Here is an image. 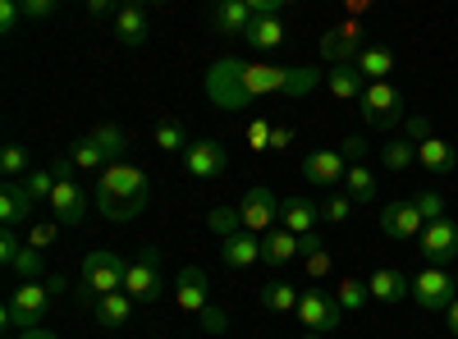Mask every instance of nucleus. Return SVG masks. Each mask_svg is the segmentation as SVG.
Masks as SVG:
<instances>
[{"instance_id": "nucleus-23", "label": "nucleus", "mask_w": 458, "mask_h": 339, "mask_svg": "<svg viewBox=\"0 0 458 339\" xmlns=\"http://www.w3.org/2000/svg\"><path fill=\"white\" fill-rule=\"evenodd\" d=\"M92 317H97L101 330H124L133 321V298L129 293H106L92 303Z\"/></svg>"}, {"instance_id": "nucleus-1", "label": "nucleus", "mask_w": 458, "mask_h": 339, "mask_svg": "<svg viewBox=\"0 0 458 339\" xmlns=\"http://www.w3.org/2000/svg\"><path fill=\"white\" fill-rule=\"evenodd\" d=\"M326 83L321 69H280V64H248V60H216L202 79V92L225 106V110H243L257 97H308Z\"/></svg>"}, {"instance_id": "nucleus-16", "label": "nucleus", "mask_w": 458, "mask_h": 339, "mask_svg": "<svg viewBox=\"0 0 458 339\" xmlns=\"http://www.w3.org/2000/svg\"><path fill=\"white\" fill-rule=\"evenodd\" d=\"M417 239H422V252L431 257V267H449V261H458V225L454 220H431Z\"/></svg>"}, {"instance_id": "nucleus-9", "label": "nucleus", "mask_w": 458, "mask_h": 339, "mask_svg": "<svg viewBox=\"0 0 458 339\" xmlns=\"http://www.w3.org/2000/svg\"><path fill=\"white\" fill-rule=\"evenodd\" d=\"M408 133H412V142H417V165H422L427 174H454V165H458L454 147H449L445 138H436L422 115L408 120Z\"/></svg>"}, {"instance_id": "nucleus-52", "label": "nucleus", "mask_w": 458, "mask_h": 339, "mask_svg": "<svg viewBox=\"0 0 458 339\" xmlns=\"http://www.w3.org/2000/svg\"><path fill=\"white\" fill-rule=\"evenodd\" d=\"M321 252V234H302V257H312Z\"/></svg>"}, {"instance_id": "nucleus-26", "label": "nucleus", "mask_w": 458, "mask_h": 339, "mask_svg": "<svg viewBox=\"0 0 458 339\" xmlns=\"http://www.w3.org/2000/svg\"><path fill=\"white\" fill-rule=\"evenodd\" d=\"M32 198L23 193V183H5V193H0V220H5V230H19V225L32 220Z\"/></svg>"}, {"instance_id": "nucleus-17", "label": "nucleus", "mask_w": 458, "mask_h": 339, "mask_svg": "<svg viewBox=\"0 0 458 339\" xmlns=\"http://www.w3.org/2000/svg\"><path fill=\"white\" fill-rule=\"evenodd\" d=\"M225 165H229V157H225V147L216 138H202L183 152V170L193 179H216V174H225Z\"/></svg>"}, {"instance_id": "nucleus-36", "label": "nucleus", "mask_w": 458, "mask_h": 339, "mask_svg": "<svg viewBox=\"0 0 458 339\" xmlns=\"http://www.w3.org/2000/svg\"><path fill=\"white\" fill-rule=\"evenodd\" d=\"M0 170H5L10 183H19V179L32 174V170H28V152H23L19 142H5V147H0Z\"/></svg>"}, {"instance_id": "nucleus-30", "label": "nucleus", "mask_w": 458, "mask_h": 339, "mask_svg": "<svg viewBox=\"0 0 458 339\" xmlns=\"http://www.w3.org/2000/svg\"><path fill=\"white\" fill-rule=\"evenodd\" d=\"M243 42L257 47V51H276V47H284V19H252V28H248Z\"/></svg>"}, {"instance_id": "nucleus-27", "label": "nucleus", "mask_w": 458, "mask_h": 339, "mask_svg": "<svg viewBox=\"0 0 458 339\" xmlns=\"http://www.w3.org/2000/svg\"><path fill=\"white\" fill-rule=\"evenodd\" d=\"M358 73L367 83H390V73H394V51L390 47H362V55L353 60Z\"/></svg>"}, {"instance_id": "nucleus-14", "label": "nucleus", "mask_w": 458, "mask_h": 339, "mask_svg": "<svg viewBox=\"0 0 458 339\" xmlns=\"http://www.w3.org/2000/svg\"><path fill=\"white\" fill-rule=\"evenodd\" d=\"M422 230H427V220H422V211H417L412 198H394L386 211H380V234L386 239H417Z\"/></svg>"}, {"instance_id": "nucleus-11", "label": "nucleus", "mask_w": 458, "mask_h": 339, "mask_svg": "<svg viewBox=\"0 0 458 339\" xmlns=\"http://www.w3.org/2000/svg\"><path fill=\"white\" fill-rule=\"evenodd\" d=\"M239 220H243V230H248V234H271V230H276V220H280V198H276L266 183L248 188L243 202H239Z\"/></svg>"}, {"instance_id": "nucleus-28", "label": "nucleus", "mask_w": 458, "mask_h": 339, "mask_svg": "<svg viewBox=\"0 0 458 339\" xmlns=\"http://www.w3.org/2000/svg\"><path fill=\"white\" fill-rule=\"evenodd\" d=\"M257 303H261L266 312H298L302 293H298L289 280H266V284L257 289Z\"/></svg>"}, {"instance_id": "nucleus-4", "label": "nucleus", "mask_w": 458, "mask_h": 339, "mask_svg": "<svg viewBox=\"0 0 458 339\" xmlns=\"http://www.w3.org/2000/svg\"><path fill=\"white\" fill-rule=\"evenodd\" d=\"M124 275H129V261H124L120 252L101 248V252H88V257H83L79 289L97 303V298H106V293H124Z\"/></svg>"}, {"instance_id": "nucleus-10", "label": "nucleus", "mask_w": 458, "mask_h": 339, "mask_svg": "<svg viewBox=\"0 0 458 339\" xmlns=\"http://www.w3.org/2000/svg\"><path fill=\"white\" fill-rule=\"evenodd\" d=\"M458 298V284L445 267H427L412 275V303L422 312H449V303Z\"/></svg>"}, {"instance_id": "nucleus-32", "label": "nucleus", "mask_w": 458, "mask_h": 339, "mask_svg": "<svg viewBox=\"0 0 458 339\" xmlns=\"http://www.w3.org/2000/svg\"><path fill=\"white\" fill-rule=\"evenodd\" d=\"M151 142H157V152H179V157L193 147L179 120H157V124H151Z\"/></svg>"}, {"instance_id": "nucleus-18", "label": "nucleus", "mask_w": 458, "mask_h": 339, "mask_svg": "<svg viewBox=\"0 0 458 339\" xmlns=\"http://www.w3.org/2000/svg\"><path fill=\"white\" fill-rule=\"evenodd\" d=\"M280 220H284V230L289 234H321V202H312V198H284L280 202Z\"/></svg>"}, {"instance_id": "nucleus-31", "label": "nucleus", "mask_w": 458, "mask_h": 339, "mask_svg": "<svg viewBox=\"0 0 458 339\" xmlns=\"http://www.w3.org/2000/svg\"><path fill=\"white\" fill-rule=\"evenodd\" d=\"M88 138H92V147H97V152L106 157V165H120V157H124V147H129L124 129H114V124H101V129H92Z\"/></svg>"}, {"instance_id": "nucleus-35", "label": "nucleus", "mask_w": 458, "mask_h": 339, "mask_svg": "<svg viewBox=\"0 0 458 339\" xmlns=\"http://www.w3.org/2000/svg\"><path fill=\"white\" fill-rule=\"evenodd\" d=\"M207 230L225 243V239H234V234H243V220H239V207H216L211 216H207Z\"/></svg>"}, {"instance_id": "nucleus-49", "label": "nucleus", "mask_w": 458, "mask_h": 339, "mask_svg": "<svg viewBox=\"0 0 458 339\" xmlns=\"http://www.w3.org/2000/svg\"><path fill=\"white\" fill-rule=\"evenodd\" d=\"M55 0H23V19H51Z\"/></svg>"}, {"instance_id": "nucleus-5", "label": "nucleus", "mask_w": 458, "mask_h": 339, "mask_svg": "<svg viewBox=\"0 0 458 339\" xmlns=\"http://www.w3.org/2000/svg\"><path fill=\"white\" fill-rule=\"evenodd\" d=\"M51 174H55V193H51V211H55V220H64V225H83L92 198L83 193V183L73 179V161H69V157H55V161H51Z\"/></svg>"}, {"instance_id": "nucleus-22", "label": "nucleus", "mask_w": 458, "mask_h": 339, "mask_svg": "<svg viewBox=\"0 0 458 339\" xmlns=\"http://www.w3.org/2000/svg\"><path fill=\"white\" fill-rule=\"evenodd\" d=\"M220 261H225V267L229 271H248V267H257V261H261V239L257 234H234V239H225L220 243Z\"/></svg>"}, {"instance_id": "nucleus-37", "label": "nucleus", "mask_w": 458, "mask_h": 339, "mask_svg": "<svg viewBox=\"0 0 458 339\" xmlns=\"http://www.w3.org/2000/svg\"><path fill=\"white\" fill-rule=\"evenodd\" d=\"M64 157L73 161V170H106V157H101L97 147H92V138H88V133H83L79 142H73V147H69Z\"/></svg>"}, {"instance_id": "nucleus-33", "label": "nucleus", "mask_w": 458, "mask_h": 339, "mask_svg": "<svg viewBox=\"0 0 458 339\" xmlns=\"http://www.w3.org/2000/svg\"><path fill=\"white\" fill-rule=\"evenodd\" d=\"M344 193H349L358 207L376 198V174L367 170V161H362V165H349V174H344Z\"/></svg>"}, {"instance_id": "nucleus-38", "label": "nucleus", "mask_w": 458, "mask_h": 339, "mask_svg": "<svg viewBox=\"0 0 458 339\" xmlns=\"http://www.w3.org/2000/svg\"><path fill=\"white\" fill-rule=\"evenodd\" d=\"M14 275H19L23 284H37V280L47 275V257L37 252V248H23V252H19V261H14Z\"/></svg>"}, {"instance_id": "nucleus-43", "label": "nucleus", "mask_w": 458, "mask_h": 339, "mask_svg": "<svg viewBox=\"0 0 458 339\" xmlns=\"http://www.w3.org/2000/svg\"><path fill=\"white\" fill-rule=\"evenodd\" d=\"M51 243H55V225H51V220H37V225H28V248L47 252Z\"/></svg>"}, {"instance_id": "nucleus-24", "label": "nucleus", "mask_w": 458, "mask_h": 339, "mask_svg": "<svg viewBox=\"0 0 458 339\" xmlns=\"http://www.w3.org/2000/svg\"><path fill=\"white\" fill-rule=\"evenodd\" d=\"M326 88H330V97H339V101H362L367 79L358 73V64H330V69H326Z\"/></svg>"}, {"instance_id": "nucleus-12", "label": "nucleus", "mask_w": 458, "mask_h": 339, "mask_svg": "<svg viewBox=\"0 0 458 339\" xmlns=\"http://www.w3.org/2000/svg\"><path fill=\"white\" fill-rule=\"evenodd\" d=\"M321 55H326L330 64H353V60L362 55V28H358V19H339L335 28H326Z\"/></svg>"}, {"instance_id": "nucleus-34", "label": "nucleus", "mask_w": 458, "mask_h": 339, "mask_svg": "<svg viewBox=\"0 0 458 339\" xmlns=\"http://www.w3.org/2000/svg\"><path fill=\"white\" fill-rule=\"evenodd\" d=\"M335 298H339L344 312H362V308L371 303V289H367V280H358V275H344L339 289H335Z\"/></svg>"}, {"instance_id": "nucleus-29", "label": "nucleus", "mask_w": 458, "mask_h": 339, "mask_svg": "<svg viewBox=\"0 0 458 339\" xmlns=\"http://www.w3.org/2000/svg\"><path fill=\"white\" fill-rule=\"evenodd\" d=\"M380 165H386L390 174H403L408 165H417V142H412V138H399V133H394V138H390L386 147H380Z\"/></svg>"}, {"instance_id": "nucleus-41", "label": "nucleus", "mask_w": 458, "mask_h": 339, "mask_svg": "<svg viewBox=\"0 0 458 339\" xmlns=\"http://www.w3.org/2000/svg\"><path fill=\"white\" fill-rule=\"evenodd\" d=\"M412 202H417V211H422V220H427V225H431V220H445V198H440V193H431V188H417Z\"/></svg>"}, {"instance_id": "nucleus-46", "label": "nucleus", "mask_w": 458, "mask_h": 339, "mask_svg": "<svg viewBox=\"0 0 458 339\" xmlns=\"http://www.w3.org/2000/svg\"><path fill=\"white\" fill-rule=\"evenodd\" d=\"M330 271H335V257H330V252H326V248H321V252H312V257H308V275H312V280H326V275H330Z\"/></svg>"}, {"instance_id": "nucleus-42", "label": "nucleus", "mask_w": 458, "mask_h": 339, "mask_svg": "<svg viewBox=\"0 0 458 339\" xmlns=\"http://www.w3.org/2000/svg\"><path fill=\"white\" fill-rule=\"evenodd\" d=\"M271 133H276V124L271 120H248V147L252 152H271Z\"/></svg>"}, {"instance_id": "nucleus-2", "label": "nucleus", "mask_w": 458, "mask_h": 339, "mask_svg": "<svg viewBox=\"0 0 458 339\" xmlns=\"http://www.w3.org/2000/svg\"><path fill=\"white\" fill-rule=\"evenodd\" d=\"M147 198H151V193H147V174H142L138 165H129V161L106 165L101 179H97V193H92V202L101 207V216L114 220V225L138 220V216L147 211Z\"/></svg>"}, {"instance_id": "nucleus-47", "label": "nucleus", "mask_w": 458, "mask_h": 339, "mask_svg": "<svg viewBox=\"0 0 458 339\" xmlns=\"http://www.w3.org/2000/svg\"><path fill=\"white\" fill-rule=\"evenodd\" d=\"M23 19V5H19V0H0V28H5V32H14V23Z\"/></svg>"}, {"instance_id": "nucleus-44", "label": "nucleus", "mask_w": 458, "mask_h": 339, "mask_svg": "<svg viewBox=\"0 0 458 339\" xmlns=\"http://www.w3.org/2000/svg\"><path fill=\"white\" fill-rule=\"evenodd\" d=\"M339 152H344V161H349V165H362V161H367V138L349 133V138L339 142Z\"/></svg>"}, {"instance_id": "nucleus-48", "label": "nucleus", "mask_w": 458, "mask_h": 339, "mask_svg": "<svg viewBox=\"0 0 458 339\" xmlns=\"http://www.w3.org/2000/svg\"><path fill=\"white\" fill-rule=\"evenodd\" d=\"M202 330H211V335H225V330H229V317H225V312L211 303V308L202 312Z\"/></svg>"}, {"instance_id": "nucleus-20", "label": "nucleus", "mask_w": 458, "mask_h": 339, "mask_svg": "<svg viewBox=\"0 0 458 339\" xmlns=\"http://www.w3.org/2000/svg\"><path fill=\"white\" fill-rule=\"evenodd\" d=\"M293 257H302V239H298V234H289L284 225H276L271 234H261V261H266V267L284 271Z\"/></svg>"}, {"instance_id": "nucleus-55", "label": "nucleus", "mask_w": 458, "mask_h": 339, "mask_svg": "<svg viewBox=\"0 0 458 339\" xmlns=\"http://www.w3.org/2000/svg\"><path fill=\"white\" fill-rule=\"evenodd\" d=\"M454 284H458V275H454Z\"/></svg>"}, {"instance_id": "nucleus-39", "label": "nucleus", "mask_w": 458, "mask_h": 339, "mask_svg": "<svg viewBox=\"0 0 458 339\" xmlns=\"http://www.w3.org/2000/svg\"><path fill=\"white\" fill-rule=\"evenodd\" d=\"M23 183V193L32 198V202H51V193H55V174L51 170H32L28 179H19Z\"/></svg>"}, {"instance_id": "nucleus-51", "label": "nucleus", "mask_w": 458, "mask_h": 339, "mask_svg": "<svg viewBox=\"0 0 458 339\" xmlns=\"http://www.w3.org/2000/svg\"><path fill=\"white\" fill-rule=\"evenodd\" d=\"M289 142H293V129H289V124H276V133H271V152H284Z\"/></svg>"}, {"instance_id": "nucleus-54", "label": "nucleus", "mask_w": 458, "mask_h": 339, "mask_svg": "<svg viewBox=\"0 0 458 339\" xmlns=\"http://www.w3.org/2000/svg\"><path fill=\"white\" fill-rule=\"evenodd\" d=\"M14 339H55V330H23V335H14Z\"/></svg>"}, {"instance_id": "nucleus-15", "label": "nucleus", "mask_w": 458, "mask_h": 339, "mask_svg": "<svg viewBox=\"0 0 458 339\" xmlns=\"http://www.w3.org/2000/svg\"><path fill=\"white\" fill-rule=\"evenodd\" d=\"M174 303L183 312H193V317H202L211 308V284H207V271L202 267H183L174 275Z\"/></svg>"}, {"instance_id": "nucleus-13", "label": "nucleus", "mask_w": 458, "mask_h": 339, "mask_svg": "<svg viewBox=\"0 0 458 339\" xmlns=\"http://www.w3.org/2000/svg\"><path fill=\"white\" fill-rule=\"evenodd\" d=\"M344 174H349V161H344L339 147H321V152L302 157V179L317 183V188H344Z\"/></svg>"}, {"instance_id": "nucleus-40", "label": "nucleus", "mask_w": 458, "mask_h": 339, "mask_svg": "<svg viewBox=\"0 0 458 339\" xmlns=\"http://www.w3.org/2000/svg\"><path fill=\"white\" fill-rule=\"evenodd\" d=\"M353 207H358V202H353L349 193H330V198L321 202V220H326V225H344V220L353 216Z\"/></svg>"}, {"instance_id": "nucleus-19", "label": "nucleus", "mask_w": 458, "mask_h": 339, "mask_svg": "<svg viewBox=\"0 0 458 339\" xmlns=\"http://www.w3.org/2000/svg\"><path fill=\"white\" fill-rule=\"evenodd\" d=\"M211 28L220 37H248L252 5H248V0H220V5H211Z\"/></svg>"}, {"instance_id": "nucleus-3", "label": "nucleus", "mask_w": 458, "mask_h": 339, "mask_svg": "<svg viewBox=\"0 0 458 339\" xmlns=\"http://www.w3.org/2000/svg\"><path fill=\"white\" fill-rule=\"evenodd\" d=\"M64 293V280H51V284H19L10 293V303L0 308V321H5L10 330H42V317L51 308V298Z\"/></svg>"}, {"instance_id": "nucleus-8", "label": "nucleus", "mask_w": 458, "mask_h": 339, "mask_svg": "<svg viewBox=\"0 0 458 339\" xmlns=\"http://www.w3.org/2000/svg\"><path fill=\"white\" fill-rule=\"evenodd\" d=\"M298 321L308 335H335L344 326V308L339 298L326 289H302V303H298Z\"/></svg>"}, {"instance_id": "nucleus-53", "label": "nucleus", "mask_w": 458, "mask_h": 339, "mask_svg": "<svg viewBox=\"0 0 458 339\" xmlns=\"http://www.w3.org/2000/svg\"><path fill=\"white\" fill-rule=\"evenodd\" d=\"M445 321H449V335L458 339V298H454V303H449V312H445Z\"/></svg>"}, {"instance_id": "nucleus-21", "label": "nucleus", "mask_w": 458, "mask_h": 339, "mask_svg": "<svg viewBox=\"0 0 458 339\" xmlns=\"http://www.w3.org/2000/svg\"><path fill=\"white\" fill-rule=\"evenodd\" d=\"M367 289H371V298L376 303H403V298H412V280L408 275H399L394 267H376L371 275H367Z\"/></svg>"}, {"instance_id": "nucleus-25", "label": "nucleus", "mask_w": 458, "mask_h": 339, "mask_svg": "<svg viewBox=\"0 0 458 339\" xmlns=\"http://www.w3.org/2000/svg\"><path fill=\"white\" fill-rule=\"evenodd\" d=\"M114 42L120 47H142L147 42V10L142 5H120V14H114Z\"/></svg>"}, {"instance_id": "nucleus-50", "label": "nucleus", "mask_w": 458, "mask_h": 339, "mask_svg": "<svg viewBox=\"0 0 458 339\" xmlns=\"http://www.w3.org/2000/svg\"><path fill=\"white\" fill-rule=\"evenodd\" d=\"M88 14L92 19H106V14H120V5H114V0H88Z\"/></svg>"}, {"instance_id": "nucleus-6", "label": "nucleus", "mask_w": 458, "mask_h": 339, "mask_svg": "<svg viewBox=\"0 0 458 339\" xmlns=\"http://www.w3.org/2000/svg\"><path fill=\"white\" fill-rule=\"evenodd\" d=\"M358 110H362V120H367L371 129H380V133L394 138V129L403 124V92H399L394 83H367Z\"/></svg>"}, {"instance_id": "nucleus-7", "label": "nucleus", "mask_w": 458, "mask_h": 339, "mask_svg": "<svg viewBox=\"0 0 458 339\" xmlns=\"http://www.w3.org/2000/svg\"><path fill=\"white\" fill-rule=\"evenodd\" d=\"M124 293L138 298V303H157L165 293V257L157 248H147L129 261V275H124Z\"/></svg>"}, {"instance_id": "nucleus-45", "label": "nucleus", "mask_w": 458, "mask_h": 339, "mask_svg": "<svg viewBox=\"0 0 458 339\" xmlns=\"http://www.w3.org/2000/svg\"><path fill=\"white\" fill-rule=\"evenodd\" d=\"M23 248H28V243H19V230H5V234H0V261H5V267H14Z\"/></svg>"}]
</instances>
